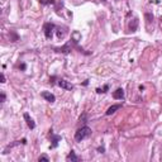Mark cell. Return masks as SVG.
Returning <instances> with one entry per match:
<instances>
[{
    "instance_id": "6da1fadb",
    "label": "cell",
    "mask_w": 162,
    "mask_h": 162,
    "mask_svg": "<svg viewBox=\"0 0 162 162\" xmlns=\"http://www.w3.org/2000/svg\"><path fill=\"white\" fill-rule=\"evenodd\" d=\"M91 133H93V131H91V128H89L87 125L81 127V128H79L77 131H76V133H75V141H76V142L84 141L85 138H89V137H90Z\"/></svg>"
},
{
    "instance_id": "7a4b0ae2",
    "label": "cell",
    "mask_w": 162,
    "mask_h": 162,
    "mask_svg": "<svg viewBox=\"0 0 162 162\" xmlns=\"http://www.w3.org/2000/svg\"><path fill=\"white\" fill-rule=\"evenodd\" d=\"M53 29H55V24L53 23H46L43 25V32L47 39H51L53 36Z\"/></svg>"
},
{
    "instance_id": "3957f363",
    "label": "cell",
    "mask_w": 162,
    "mask_h": 162,
    "mask_svg": "<svg viewBox=\"0 0 162 162\" xmlns=\"http://www.w3.org/2000/svg\"><path fill=\"white\" fill-rule=\"evenodd\" d=\"M72 43H75L74 41H72ZM72 43L71 42H68V43H66L63 47H60V48H55L56 52H61V53H65V55H67V53L71 52V49H72ZM76 44V43H75Z\"/></svg>"
},
{
    "instance_id": "277c9868",
    "label": "cell",
    "mask_w": 162,
    "mask_h": 162,
    "mask_svg": "<svg viewBox=\"0 0 162 162\" xmlns=\"http://www.w3.org/2000/svg\"><path fill=\"white\" fill-rule=\"evenodd\" d=\"M57 85L61 89H65V90H72V89H74V85H72L71 82L63 80V79H60V80L57 81Z\"/></svg>"
},
{
    "instance_id": "5b68a950",
    "label": "cell",
    "mask_w": 162,
    "mask_h": 162,
    "mask_svg": "<svg viewBox=\"0 0 162 162\" xmlns=\"http://www.w3.org/2000/svg\"><path fill=\"white\" fill-rule=\"evenodd\" d=\"M41 95H42L43 99H46L48 103H55L56 101V96L52 93H49V91H42V94Z\"/></svg>"
},
{
    "instance_id": "8992f818",
    "label": "cell",
    "mask_w": 162,
    "mask_h": 162,
    "mask_svg": "<svg viewBox=\"0 0 162 162\" xmlns=\"http://www.w3.org/2000/svg\"><path fill=\"white\" fill-rule=\"evenodd\" d=\"M113 98L115 100H123L124 99V90H123L122 87L117 89V90L113 93Z\"/></svg>"
},
{
    "instance_id": "52a82bcc",
    "label": "cell",
    "mask_w": 162,
    "mask_h": 162,
    "mask_svg": "<svg viewBox=\"0 0 162 162\" xmlns=\"http://www.w3.org/2000/svg\"><path fill=\"white\" fill-rule=\"evenodd\" d=\"M120 108H122V104H114V105H112L110 108H108V110L105 112V115H112L117 110H119Z\"/></svg>"
},
{
    "instance_id": "ba28073f",
    "label": "cell",
    "mask_w": 162,
    "mask_h": 162,
    "mask_svg": "<svg viewBox=\"0 0 162 162\" xmlns=\"http://www.w3.org/2000/svg\"><path fill=\"white\" fill-rule=\"evenodd\" d=\"M23 117H24L25 122H27V125L31 129H34V128H36V123H34V120L29 117V114H28V113H24V115H23Z\"/></svg>"
},
{
    "instance_id": "9c48e42d",
    "label": "cell",
    "mask_w": 162,
    "mask_h": 162,
    "mask_svg": "<svg viewBox=\"0 0 162 162\" xmlns=\"http://www.w3.org/2000/svg\"><path fill=\"white\" fill-rule=\"evenodd\" d=\"M49 136L52 137V146H51V148H56L58 146V142L61 141V137L60 136H55L52 133V131H49Z\"/></svg>"
},
{
    "instance_id": "30bf717a",
    "label": "cell",
    "mask_w": 162,
    "mask_h": 162,
    "mask_svg": "<svg viewBox=\"0 0 162 162\" xmlns=\"http://www.w3.org/2000/svg\"><path fill=\"white\" fill-rule=\"evenodd\" d=\"M79 160H80V158H79L77 156H76L74 151L70 152V153L67 155V157H66V161H67V162H70V161H71V162H77Z\"/></svg>"
},
{
    "instance_id": "8fae6325",
    "label": "cell",
    "mask_w": 162,
    "mask_h": 162,
    "mask_svg": "<svg viewBox=\"0 0 162 162\" xmlns=\"http://www.w3.org/2000/svg\"><path fill=\"white\" fill-rule=\"evenodd\" d=\"M137 27H138V19L134 18V19H133V24L132 23L129 24V29H131L132 32H136V31H137Z\"/></svg>"
},
{
    "instance_id": "7c38bea8",
    "label": "cell",
    "mask_w": 162,
    "mask_h": 162,
    "mask_svg": "<svg viewBox=\"0 0 162 162\" xmlns=\"http://www.w3.org/2000/svg\"><path fill=\"white\" fill-rule=\"evenodd\" d=\"M108 90H109V85H105V86H104L103 89L98 87V89H96V93H98V94H101V93H103V94H105Z\"/></svg>"
},
{
    "instance_id": "4fadbf2b",
    "label": "cell",
    "mask_w": 162,
    "mask_h": 162,
    "mask_svg": "<svg viewBox=\"0 0 162 162\" xmlns=\"http://www.w3.org/2000/svg\"><path fill=\"white\" fill-rule=\"evenodd\" d=\"M144 17H146V20H147V24H150L151 22L153 20V15H152L151 13H146Z\"/></svg>"
},
{
    "instance_id": "5bb4252c",
    "label": "cell",
    "mask_w": 162,
    "mask_h": 162,
    "mask_svg": "<svg viewBox=\"0 0 162 162\" xmlns=\"http://www.w3.org/2000/svg\"><path fill=\"white\" fill-rule=\"evenodd\" d=\"M39 3H41V4H42V5H48V4H55V0H39Z\"/></svg>"
},
{
    "instance_id": "9a60e30c",
    "label": "cell",
    "mask_w": 162,
    "mask_h": 162,
    "mask_svg": "<svg viewBox=\"0 0 162 162\" xmlns=\"http://www.w3.org/2000/svg\"><path fill=\"white\" fill-rule=\"evenodd\" d=\"M38 161H39V162H42V161H44V162H48V161H49V158L47 157V156H41L39 158H38Z\"/></svg>"
},
{
    "instance_id": "2e32d148",
    "label": "cell",
    "mask_w": 162,
    "mask_h": 162,
    "mask_svg": "<svg viewBox=\"0 0 162 162\" xmlns=\"http://www.w3.org/2000/svg\"><path fill=\"white\" fill-rule=\"evenodd\" d=\"M98 152H99V153H104V152H105V148L104 147H98Z\"/></svg>"
},
{
    "instance_id": "e0dca14e",
    "label": "cell",
    "mask_w": 162,
    "mask_h": 162,
    "mask_svg": "<svg viewBox=\"0 0 162 162\" xmlns=\"http://www.w3.org/2000/svg\"><path fill=\"white\" fill-rule=\"evenodd\" d=\"M4 101H5V94L1 93V103H4Z\"/></svg>"
},
{
    "instance_id": "ac0fdd59",
    "label": "cell",
    "mask_w": 162,
    "mask_h": 162,
    "mask_svg": "<svg viewBox=\"0 0 162 162\" xmlns=\"http://www.w3.org/2000/svg\"><path fill=\"white\" fill-rule=\"evenodd\" d=\"M19 68H20V70H23V71H24V70H25V65H24V63H22V65L19 66Z\"/></svg>"
},
{
    "instance_id": "d6986e66",
    "label": "cell",
    "mask_w": 162,
    "mask_h": 162,
    "mask_svg": "<svg viewBox=\"0 0 162 162\" xmlns=\"http://www.w3.org/2000/svg\"><path fill=\"white\" fill-rule=\"evenodd\" d=\"M1 82H3V84L5 82V76H4V74H1Z\"/></svg>"
},
{
    "instance_id": "ffe728a7",
    "label": "cell",
    "mask_w": 162,
    "mask_h": 162,
    "mask_svg": "<svg viewBox=\"0 0 162 162\" xmlns=\"http://www.w3.org/2000/svg\"><path fill=\"white\" fill-rule=\"evenodd\" d=\"M103 1H106V0H103Z\"/></svg>"
}]
</instances>
